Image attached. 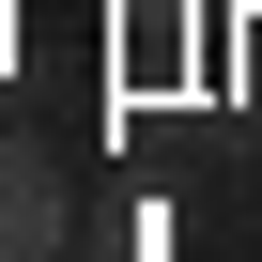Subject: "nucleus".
Masks as SVG:
<instances>
[{"mask_svg": "<svg viewBox=\"0 0 262 262\" xmlns=\"http://www.w3.org/2000/svg\"><path fill=\"white\" fill-rule=\"evenodd\" d=\"M0 262H77V201L47 155H0Z\"/></svg>", "mask_w": 262, "mask_h": 262, "instance_id": "nucleus-1", "label": "nucleus"}, {"mask_svg": "<svg viewBox=\"0 0 262 262\" xmlns=\"http://www.w3.org/2000/svg\"><path fill=\"white\" fill-rule=\"evenodd\" d=\"M123 31H139V47H170V31H201V0H123Z\"/></svg>", "mask_w": 262, "mask_h": 262, "instance_id": "nucleus-2", "label": "nucleus"}]
</instances>
